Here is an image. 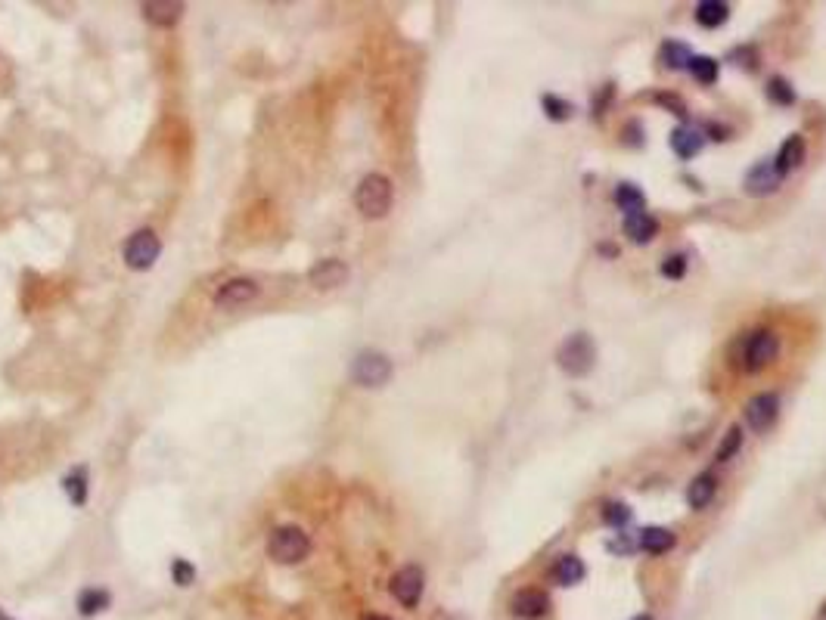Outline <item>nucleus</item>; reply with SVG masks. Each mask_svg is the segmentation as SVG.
Instances as JSON below:
<instances>
[{"label":"nucleus","mask_w":826,"mask_h":620,"mask_svg":"<svg viewBox=\"0 0 826 620\" xmlns=\"http://www.w3.org/2000/svg\"><path fill=\"white\" fill-rule=\"evenodd\" d=\"M311 552V537L296 525H280L268 537V556L277 565H298Z\"/></svg>","instance_id":"f257e3e1"},{"label":"nucleus","mask_w":826,"mask_h":620,"mask_svg":"<svg viewBox=\"0 0 826 620\" xmlns=\"http://www.w3.org/2000/svg\"><path fill=\"white\" fill-rule=\"evenodd\" d=\"M392 180L386 178V174H367V178L357 184V193H355V205L357 211L363 214V218L370 220H380L388 214V208H392Z\"/></svg>","instance_id":"f03ea898"},{"label":"nucleus","mask_w":826,"mask_h":620,"mask_svg":"<svg viewBox=\"0 0 826 620\" xmlns=\"http://www.w3.org/2000/svg\"><path fill=\"white\" fill-rule=\"evenodd\" d=\"M556 363H559V369H563L565 376H572V378L588 376V372L594 369V363H597L594 338H590L588 332H575V335H569L563 344H559Z\"/></svg>","instance_id":"7ed1b4c3"},{"label":"nucleus","mask_w":826,"mask_h":620,"mask_svg":"<svg viewBox=\"0 0 826 620\" xmlns=\"http://www.w3.org/2000/svg\"><path fill=\"white\" fill-rule=\"evenodd\" d=\"M351 378L361 388H382L392 378V360L380 351H361L351 363Z\"/></svg>","instance_id":"20e7f679"},{"label":"nucleus","mask_w":826,"mask_h":620,"mask_svg":"<svg viewBox=\"0 0 826 620\" xmlns=\"http://www.w3.org/2000/svg\"><path fill=\"white\" fill-rule=\"evenodd\" d=\"M159 254H162V243H159V236H155L153 230H138V233H131L128 236V243H125V264L131 267V270H149V267L159 260Z\"/></svg>","instance_id":"39448f33"},{"label":"nucleus","mask_w":826,"mask_h":620,"mask_svg":"<svg viewBox=\"0 0 826 620\" xmlns=\"http://www.w3.org/2000/svg\"><path fill=\"white\" fill-rule=\"evenodd\" d=\"M422 590H426V574H422L420 565H405L392 577V596L398 599L405 608H416V605H420Z\"/></svg>","instance_id":"423d86ee"},{"label":"nucleus","mask_w":826,"mask_h":620,"mask_svg":"<svg viewBox=\"0 0 826 620\" xmlns=\"http://www.w3.org/2000/svg\"><path fill=\"white\" fill-rule=\"evenodd\" d=\"M777 351H780V338L773 335L771 329H761V332H755V335L746 342V351H743V367L749 369V372H758V369H764L767 363L777 357Z\"/></svg>","instance_id":"0eeeda50"},{"label":"nucleus","mask_w":826,"mask_h":620,"mask_svg":"<svg viewBox=\"0 0 826 620\" xmlns=\"http://www.w3.org/2000/svg\"><path fill=\"white\" fill-rule=\"evenodd\" d=\"M258 298V283L249 277H237V279H227L224 285H221L218 292H214V304L224 310L230 308H243V304L255 302Z\"/></svg>","instance_id":"6e6552de"},{"label":"nucleus","mask_w":826,"mask_h":620,"mask_svg":"<svg viewBox=\"0 0 826 620\" xmlns=\"http://www.w3.org/2000/svg\"><path fill=\"white\" fill-rule=\"evenodd\" d=\"M510 611L519 620H541L550 611V596L544 590H535V586L519 590L510 602Z\"/></svg>","instance_id":"1a4fd4ad"},{"label":"nucleus","mask_w":826,"mask_h":620,"mask_svg":"<svg viewBox=\"0 0 826 620\" xmlns=\"http://www.w3.org/2000/svg\"><path fill=\"white\" fill-rule=\"evenodd\" d=\"M780 416V401L777 394H758L746 403V422L752 432H767Z\"/></svg>","instance_id":"9d476101"},{"label":"nucleus","mask_w":826,"mask_h":620,"mask_svg":"<svg viewBox=\"0 0 826 620\" xmlns=\"http://www.w3.org/2000/svg\"><path fill=\"white\" fill-rule=\"evenodd\" d=\"M308 279L314 289H323V292L339 289L345 279H348V267H345V260L339 258H323L308 270Z\"/></svg>","instance_id":"9b49d317"},{"label":"nucleus","mask_w":826,"mask_h":620,"mask_svg":"<svg viewBox=\"0 0 826 620\" xmlns=\"http://www.w3.org/2000/svg\"><path fill=\"white\" fill-rule=\"evenodd\" d=\"M140 10H143V19L159 25V29H171V25H178L180 16H184V4H180V0H146Z\"/></svg>","instance_id":"f8f14e48"},{"label":"nucleus","mask_w":826,"mask_h":620,"mask_svg":"<svg viewBox=\"0 0 826 620\" xmlns=\"http://www.w3.org/2000/svg\"><path fill=\"white\" fill-rule=\"evenodd\" d=\"M780 174H777V168H773V159H764V161H758L755 168H752L749 174H746V193H752V195H771V193H777L780 189Z\"/></svg>","instance_id":"ddd939ff"},{"label":"nucleus","mask_w":826,"mask_h":620,"mask_svg":"<svg viewBox=\"0 0 826 620\" xmlns=\"http://www.w3.org/2000/svg\"><path fill=\"white\" fill-rule=\"evenodd\" d=\"M624 233H628L630 243L647 245V243H653L655 233H659V220H655L653 214H647V211L624 214Z\"/></svg>","instance_id":"4468645a"},{"label":"nucleus","mask_w":826,"mask_h":620,"mask_svg":"<svg viewBox=\"0 0 826 620\" xmlns=\"http://www.w3.org/2000/svg\"><path fill=\"white\" fill-rule=\"evenodd\" d=\"M805 161V140L798 134H792L789 140L780 146L777 159H773V168H777L780 178H786V174H792L798 165Z\"/></svg>","instance_id":"2eb2a0df"},{"label":"nucleus","mask_w":826,"mask_h":620,"mask_svg":"<svg viewBox=\"0 0 826 620\" xmlns=\"http://www.w3.org/2000/svg\"><path fill=\"white\" fill-rule=\"evenodd\" d=\"M640 550L649 552V556H665V552L674 550V543H678V537H674L668 527H643L640 531Z\"/></svg>","instance_id":"dca6fc26"},{"label":"nucleus","mask_w":826,"mask_h":620,"mask_svg":"<svg viewBox=\"0 0 826 620\" xmlns=\"http://www.w3.org/2000/svg\"><path fill=\"white\" fill-rule=\"evenodd\" d=\"M714 491H718V481H714V475H696L693 484H689L687 491V502L689 508H696V512H702V508L708 506V502L714 500Z\"/></svg>","instance_id":"f3484780"},{"label":"nucleus","mask_w":826,"mask_h":620,"mask_svg":"<svg viewBox=\"0 0 826 620\" xmlns=\"http://www.w3.org/2000/svg\"><path fill=\"white\" fill-rule=\"evenodd\" d=\"M584 574H588V567H584V561L578 556H563L556 561V567H553V577H556L559 586H578L584 580Z\"/></svg>","instance_id":"a211bd4d"},{"label":"nucleus","mask_w":826,"mask_h":620,"mask_svg":"<svg viewBox=\"0 0 826 620\" xmlns=\"http://www.w3.org/2000/svg\"><path fill=\"white\" fill-rule=\"evenodd\" d=\"M727 16H730V6H727L724 0H702V4L696 6V22H699L702 29H718V25L727 22Z\"/></svg>","instance_id":"6ab92c4d"},{"label":"nucleus","mask_w":826,"mask_h":620,"mask_svg":"<svg viewBox=\"0 0 826 620\" xmlns=\"http://www.w3.org/2000/svg\"><path fill=\"white\" fill-rule=\"evenodd\" d=\"M672 149L680 155V159H693V155L702 149V130H696V128H678V130L672 134Z\"/></svg>","instance_id":"aec40b11"},{"label":"nucleus","mask_w":826,"mask_h":620,"mask_svg":"<svg viewBox=\"0 0 826 620\" xmlns=\"http://www.w3.org/2000/svg\"><path fill=\"white\" fill-rule=\"evenodd\" d=\"M689 60H693V54H689L687 44L680 41H665L659 50V62L665 65V69H689Z\"/></svg>","instance_id":"412c9836"},{"label":"nucleus","mask_w":826,"mask_h":620,"mask_svg":"<svg viewBox=\"0 0 826 620\" xmlns=\"http://www.w3.org/2000/svg\"><path fill=\"white\" fill-rule=\"evenodd\" d=\"M63 487H66L71 506H84L88 502V468H75L71 475H66Z\"/></svg>","instance_id":"4be33fe9"},{"label":"nucleus","mask_w":826,"mask_h":620,"mask_svg":"<svg viewBox=\"0 0 826 620\" xmlns=\"http://www.w3.org/2000/svg\"><path fill=\"white\" fill-rule=\"evenodd\" d=\"M109 592L106 590H84L81 596H78V611H81L84 617H90V615H100V611H106L109 608Z\"/></svg>","instance_id":"5701e85b"},{"label":"nucleus","mask_w":826,"mask_h":620,"mask_svg":"<svg viewBox=\"0 0 826 620\" xmlns=\"http://www.w3.org/2000/svg\"><path fill=\"white\" fill-rule=\"evenodd\" d=\"M615 205H619L624 214H634V211H643L647 199H643V193L634 184H619V189H615Z\"/></svg>","instance_id":"b1692460"},{"label":"nucleus","mask_w":826,"mask_h":620,"mask_svg":"<svg viewBox=\"0 0 826 620\" xmlns=\"http://www.w3.org/2000/svg\"><path fill=\"white\" fill-rule=\"evenodd\" d=\"M689 71H693V78L702 84L718 81V62H714L712 56H693V60H689Z\"/></svg>","instance_id":"393cba45"},{"label":"nucleus","mask_w":826,"mask_h":620,"mask_svg":"<svg viewBox=\"0 0 826 620\" xmlns=\"http://www.w3.org/2000/svg\"><path fill=\"white\" fill-rule=\"evenodd\" d=\"M767 96H771L773 103H780V106L796 103V90H792L783 78H771V81H767Z\"/></svg>","instance_id":"a878e982"},{"label":"nucleus","mask_w":826,"mask_h":620,"mask_svg":"<svg viewBox=\"0 0 826 620\" xmlns=\"http://www.w3.org/2000/svg\"><path fill=\"white\" fill-rule=\"evenodd\" d=\"M171 577H174V583H178V586H190L193 580H196V567H193L190 561H184V558H174L171 561Z\"/></svg>","instance_id":"bb28decb"},{"label":"nucleus","mask_w":826,"mask_h":620,"mask_svg":"<svg viewBox=\"0 0 826 620\" xmlns=\"http://www.w3.org/2000/svg\"><path fill=\"white\" fill-rule=\"evenodd\" d=\"M603 521L613 527H624L630 521V508L624 506V502H613V506L603 508Z\"/></svg>","instance_id":"cd10ccee"},{"label":"nucleus","mask_w":826,"mask_h":620,"mask_svg":"<svg viewBox=\"0 0 826 620\" xmlns=\"http://www.w3.org/2000/svg\"><path fill=\"white\" fill-rule=\"evenodd\" d=\"M739 443H743V432H739V428H730V432H727V437H724V443L718 447V462L733 459V453L739 450Z\"/></svg>","instance_id":"c85d7f7f"},{"label":"nucleus","mask_w":826,"mask_h":620,"mask_svg":"<svg viewBox=\"0 0 826 620\" xmlns=\"http://www.w3.org/2000/svg\"><path fill=\"white\" fill-rule=\"evenodd\" d=\"M544 109H547V119H556V121H563V119H569V112H572V106L565 100H559V96H544Z\"/></svg>","instance_id":"c756f323"},{"label":"nucleus","mask_w":826,"mask_h":620,"mask_svg":"<svg viewBox=\"0 0 826 620\" xmlns=\"http://www.w3.org/2000/svg\"><path fill=\"white\" fill-rule=\"evenodd\" d=\"M662 273H665L668 279H680L687 273V260L680 258V254H672V258H665V264H662Z\"/></svg>","instance_id":"7c9ffc66"},{"label":"nucleus","mask_w":826,"mask_h":620,"mask_svg":"<svg viewBox=\"0 0 826 620\" xmlns=\"http://www.w3.org/2000/svg\"><path fill=\"white\" fill-rule=\"evenodd\" d=\"M659 103H668V106L674 109V115H684V103H680V100H672V96H659Z\"/></svg>","instance_id":"2f4dec72"},{"label":"nucleus","mask_w":826,"mask_h":620,"mask_svg":"<svg viewBox=\"0 0 826 620\" xmlns=\"http://www.w3.org/2000/svg\"><path fill=\"white\" fill-rule=\"evenodd\" d=\"M363 620H392V617H386V615H363Z\"/></svg>","instance_id":"473e14b6"},{"label":"nucleus","mask_w":826,"mask_h":620,"mask_svg":"<svg viewBox=\"0 0 826 620\" xmlns=\"http://www.w3.org/2000/svg\"><path fill=\"white\" fill-rule=\"evenodd\" d=\"M634 620H653V617H649V615H637Z\"/></svg>","instance_id":"72a5a7b5"},{"label":"nucleus","mask_w":826,"mask_h":620,"mask_svg":"<svg viewBox=\"0 0 826 620\" xmlns=\"http://www.w3.org/2000/svg\"><path fill=\"white\" fill-rule=\"evenodd\" d=\"M0 620H13L10 615H4V608H0Z\"/></svg>","instance_id":"f704fd0d"}]
</instances>
